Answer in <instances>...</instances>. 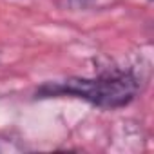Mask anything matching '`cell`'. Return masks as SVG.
Wrapping results in <instances>:
<instances>
[{"instance_id": "obj_1", "label": "cell", "mask_w": 154, "mask_h": 154, "mask_svg": "<svg viewBox=\"0 0 154 154\" xmlns=\"http://www.w3.org/2000/svg\"><path fill=\"white\" fill-rule=\"evenodd\" d=\"M140 91V78L132 72L114 71L96 78H67L47 82L36 89L38 98L74 96L102 109H118L131 103Z\"/></svg>"}]
</instances>
